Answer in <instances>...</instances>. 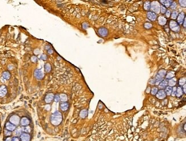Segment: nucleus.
<instances>
[{"label":"nucleus","instance_id":"9b49d317","mask_svg":"<svg viewBox=\"0 0 186 141\" xmlns=\"http://www.w3.org/2000/svg\"><path fill=\"white\" fill-rule=\"evenodd\" d=\"M22 130H23L24 132H26V133H29V132H30V127L27 126L25 127H24L23 129H22Z\"/></svg>","mask_w":186,"mask_h":141},{"label":"nucleus","instance_id":"f03ea898","mask_svg":"<svg viewBox=\"0 0 186 141\" xmlns=\"http://www.w3.org/2000/svg\"><path fill=\"white\" fill-rule=\"evenodd\" d=\"M10 121L12 124L18 125L19 124L20 122V118L17 115H13L12 117H11L10 118Z\"/></svg>","mask_w":186,"mask_h":141},{"label":"nucleus","instance_id":"6e6552de","mask_svg":"<svg viewBox=\"0 0 186 141\" xmlns=\"http://www.w3.org/2000/svg\"><path fill=\"white\" fill-rule=\"evenodd\" d=\"M21 124L23 126H26V125H28L29 124V120L27 118H23L21 119Z\"/></svg>","mask_w":186,"mask_h":141},{"label":"nucleus","instance_id":"dca6fc26","mask_svg":"<svg viewBox=\"0 0 186 141\" xmlns=\"http://www.w3.org/2000/svg\"><path fill=\"white\" fill-rule=\"evenodd\" d=\"M58 99H59L58 97V96H56V98H55V101H58Z\"/></svg>","mask_w":186,"mask_h":141},{"label":"nucleus","instance_id":"ddd939ff","mask_svg":"<svg viewBox=\"0 0 186 141\" xmlns=\"http://www.w3.org/2000/svg\"><path fill=\"white\" fill-rule=\"evenodd\" d=\"M5 135H6V136L10 135H11V132H10V131H5Z\"/></svg>","mask_w":186,"mask_h":141},{"label":"nucleus","instance_id":"20e7f679","mask_svg":"<svg viewBox=\"0 0 186 141\" xmlns=\"http://www.w3.org/2000/svg\"><path fill=\"white\" fill-rule=\"evenodd\" d=\"M7 93V89L5 86H1L0 87V97H4Z\"/></svg>","mask_w":186,"mask_h":141},{"label":"nucleus","instance_id":"f257e3e1","mask_svg":"<svg viewBox=\"0 0 186 141\" xmlns=\"http://www.w3.org/2000/svg\"><path fill=\"white\" fill-rule=\"evenodd\" d=\"M61 120V116L60 113L53 114L51 117V122L54 125H58L60 124Z\"/></svg>","mask_w":186,"mask_h":141},{"label":"nucleus","instance_id":"1a4fd4ad","mask_svg":"<svg viewBox=\"0 0 186 141\" xmlns=\"http://www.w3.org/2000/svg\"><path fill=\"white\" fill-rule=\"evenodd\" d=\"M10 75L9 72H4L3 74V78L5 79H9L10 78Z\"/></svg>","mask_w":186,"mask_h":141},{"label":"nucleus","instance_id":"7ed1b4c3","mask_svg":"<svg viewBox=\"0 0 186 141\" xmlns=\"http://www.w3.org/2000/svg\"><path fill=\"white\" fill-rule=\"evenodd\" d=\"M35 76L37 79H42L44 77V74L43 72L39 70H36L35 73Z\"/></svg>","mask_w":186,"mask_h":141},{"label":"nucleus","instance_id":"423d86ee","mask_svg":"<svg viewBox=\"0 0 186 141\" xmlns=\"http://www.w3.org/2000/svg\"><path fill=\"white\" fill-rule=\"evenodd\" d=\"M6 129L10 131H13L15 129V126H14V125L12 124H10V123H9V122H8L6 124Z\"/></svg>","mask_w":186,"mask_h":141},{"label":"nucleus","instance_id":"2eb2a0df","mask_svg":"<svg viewBox=\"0 0 186 141\" xmlns=\"http://www.w3.org/2000/svg\"><path fill=\"white\" fill-rule=\"evenodd\" d=\"M6 141H12V138H10V137H8V138H6Z\"/></svg>","mask_w":186,"mask_h":141},{"label":"nucleus","instance_id":"4468645a","mask_svg":"<svg viewBox=\"0 0 186 141\" xmlns=\"http://www.w3.org/2000/svg\"><path fill=\"white\" fill-rule=\"evenodd\" d=\"M12 141H20V140L19 139V138H18L17 137H14L12 139Z\"/></svg>","mask_w":186,"mask_h":141},{"label":"nucleus","instance_id":"9d476101","mask_svg":"<svg viewBox=\"0 0 186 141\" xmlns=\"http://www.w3.org/2000/svg\"><path fill=\"white\" fill-rule=\"evenodd\" d=\"M61 108L63 110H66L68 108V104H67V103L61 104Z\"/></svg>","mask_w":186,"mask_h":141},{"label":"nucleus","instance_id":"39448f33","mask_svg":"<svg viewBox=\"0 0 186 141\" xmlns=\"http://www.w3.org/2000/svg\"><path fill=\"white\" fill-rule=\"evenodd\" d=\"M20 138H21V139L22 140V141H30V136L28 134L23 133L22 134H21Z\"/></svg>","mask_w":186,"mask_h":141},{"label":"nucleus","instance_id":"f8f14e48","mask_svg":"<svg viewBox=\"0 0 186 141\" xmlns=\"http://www.w3.org/2000/svg\"><path fill=\"white\" fill-rule=\"evenodd\" d=\"M21 131H22L21 129H18L16 130L14 133L16 135H20V134H21Z\"/></svg>","mask_w":186,"mask_h":141},{"label":"nucleus","instance_id":"0eeeda50","mask_svg":"<svg viewBox=\"0 0 186 141\" xmlns=\"http://www.w3.org/2000/svg\"><path fill=\"white\" fill-rule=\"evenodd\" d=\"M53 94H49L46 97V98H45V102H46V103H49V102H51L52 101V99H53Z\"/></svg>","mask_w":186,"mask_h":141}]
</instances>
